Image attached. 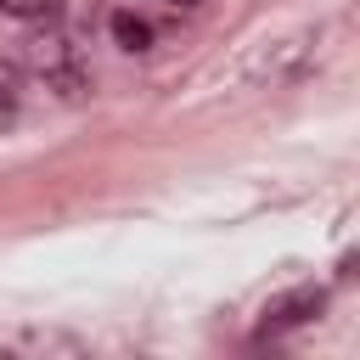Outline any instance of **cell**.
Returning a JSON list of instances; mask_svg holds the SVG:
<instances>
[{
	"label": "cell",
	"instance_id": "obj_3",
	"mask_svg": "<svg viewBox=\"0 0 360 360\" xmlns=\"http://www.w3.org/2000/svg\"><path fill=\"white\" fill-rule=\"evenodd\" d=\"M0 11L17 17V22H51L56 17V0H0Z\"/></svg>",
	"mask_w": 360,
	"mask_h": 360
},
{
	"label": "cell",
	"instance_id": "obj_1",
	"mask_svg": "<svg viewBox=\"0 0 360 360\" xmlns=\"http://www.w3.org/2000/svg\"><path fill=\"white\" fill-rule=\"evenodd\" d=\"M326 309V292L321 287H298V292H281L276 304H264V338H281V332H298V326H309L315 315Z\"/></svg>",
	"mask_w": 360,
	"mask_h": 360
},
{
	"label": "cell",
	"instance_id": "obj_5",
	"mask_svg": "<svg viewBox=\"0 0 360 360\" xmlns=\"http://www.w3.org/2000/svg\"><path fill=\"white\" fill-rule=\"evenodd\" d=\"M174 6H197V0H174Z\"/></svg>",
	"mask_w": 360,
	"mask_h": 360
},
{
	"label": "cell",
	"instance_id": "obj_4",
	"mask_svg": "<svg viewBox=\"0 0 360 360\" xmlns=\"http://www.w3.org/2000/svg\"><path fill=\"white\" fill-rule=\"evenodd\" d=\"M11 118H17V90L0 79V124H11Z\"/></svg>",
	"mask_w": 360,
	"mask_h": 360
},
{
	"label": "cell",
	"instance_id": "obj_2",
	"mask_svg": "<svg viewBox=\"0 0 360 360\" xmlns=\"http://www.w3.org/2000/svg\"><path fill=\"white\" fill-rule=\"evenodd\" d=\"M107 28H112V39H118L124 51H152V28H146L135 11H112V22H107Z\"/></svg>",
	"mask_w": 360,
	"mask_h": 360
}]
</instances>
